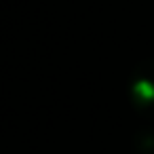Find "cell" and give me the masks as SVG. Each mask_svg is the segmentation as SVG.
Returning a JSON list of instances; mask_svg holds the SVG:
<instances>
[{
	"mask_svg": "<svg viewBox=\"0 0 154 154\" xmlns=\"http://www.w3.org/2000/svg\"><path fill=\"white\" fill-rule=\"evenodd\" d=\"M131 101L139 112L154 116V68L152 66H143L135 70L131 78Z\"/></svg>",
	"mask_w": 154,
	"mask_h": 154,
	"instance_id": "obj_1",
	"label": "cell"
}]
</instances>
